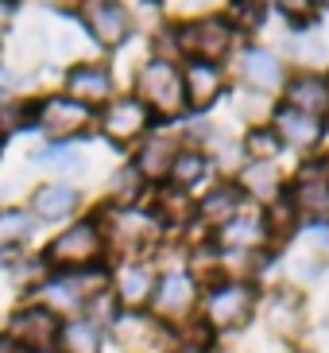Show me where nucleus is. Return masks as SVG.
<instances>
[{"instance_id": "1", "label": "nucleus", "mask_w": 329, "mask_h": 353, "mask_svg": "<svg viewBox=\"0 0 329 353\" xmlns=\"http://www.w3.org/2000/svg\"><path fill=\"white\" fill-rule=\"evenodd\" d=\"M93 214L101 221L105 245H109V264H116V260H151V252L167 237L147 206H109V202H101Z\"/></svg>"}, {"instance_id": "2", "label": "nucleus", "mask_w": 329, "mask_h": 353, "mask_svg": "<svg viewBox=\"0 0 329 353\" xmlns=\"http://www.w3.org/2000/svg\"><path fill=\"white\" fill-rule=\"evenodd\" d=\"M259 311V283L240 280V276H225L217 283L202 288V303H198V322L206 326L213 338L225 334H240Z\"/></svg>"}, {"instance_id": "3", "label": "nucleus", "mask_w": 329, "mask_h": 353, "mask_svg": "<svg viewBox=\"0 0 329 353\" xmlns=\"http://www.w3.org/2000/svg\"><path fill=\"white\" fill-rule=\"evenodd\" d=\"M39 260L47 264V272H85L109 264V245H105L97 214H82L59 233H51V241L39 249Z\"/></svg>"}, {"instance_id": "4", "label": "nucleus", "mask_w": 329, "mask_h": 353, "mask_svg": "<svg viewBox=\"0 0 329 353\" xmlns=\"http://www.w3.org/2000/svg\"><path fill=\"white\" fill-rule=\"evenodd\" d=\"M175 39L178 54L198 59V63H221L225 66L240 51V35L225 12H206V16H175Z\"/></svg>"}, {"instance_id": "5", "label": "nucleus", "mask_w": 329, "mask_h": 353, "mask_svg": "<svg viewBox=\"0 0 329 353\" xmlns=\"http://www.w3.org/2000/svg\"><path fill=\"white\" fill-rule=\"evenodd\" d=\"M132 94L144 101V109L155 117V125H171V121L186 117L182 63H171V59H155V54H147L144 63L136 66Z\"/></svg>"}, {"instance_id": "6", "label": "nucleus", "mask_w": 329, "mask_h": 353, "mask_svg": "<svg viewBox=\"0 0 329 353\" xmlns=\"http://www.w3.org/2000/svg\"><path fill=\"white\" fill-rule=\"evenodd\" d=\"M93 125H97V113L70 101L62 90L31 101V128L47 136V144H82V136H89Z\"/></svg>"}, {"instance_id": "7", "label": "nucleus", "mask_w": 329, "mask_h": 353, "mask_svg": "<svg viewBox=\"0 0 329 353\" xmlns=\"http://www.w3.org/2000/svg\"><path fill=\"white\" fill-rule=\"evenodd\" d=\"M198 303H202V283L190 268L182 264H171V268H159V280H155V291H151V303L147 311L155 314L159 322L167 326H190L198 319Z\"/></svg>"}, {"instance_id": "8", "label": "nucleus", "mask_w": 329, "mask_h": 353, "mask_svg": "<svg viewBox=\"0 0 329 353\" xmlns=\"http://www.w3.org/2000/svg\"><path fill=\"white\" fill-rule=\"evenodd\" d=\"M109 338L124 353H182V338L175 326L159 322L151 311H116L109 322Z\"/></svg>"}, {"instance_id": "9", "label": "nucleus", "mask_w": 329, "mask_h": 353, "mask_svg": "<svg viewBox=\"0 0 329 353\" xmlns=\"http://www.w3.org/2000/svg\"><path fill=\"white\" fill-rule=\"evenodd\" d=\"M151 128H159V125H155V117L144 109L140 97L136 94H116L105 109H97L93 132H101V140H109L113 148H128V152H132Z\"/></svg>"}, {"instance_id": "10", "label": "nucleus", "mask_w": 329, "mask_h": 353, "mask_svg": "<svg viewBox=\"0 0 329 353\" xmlns=\"http://www.w3.org/2000/svg\"><path fill=\"white\" fill-rule=\"evenodd\" d=\"M59 326H62V319L54 311H47L43 303L20 299L8 311L4 330L0 334H4L12 345H20L23 353H39V350H54V342H59Z\"/></svg>"}, {"instance_id": "11", "label": "nucleus", "mask_w": 329, "mask_h": 353, "mask_svg": "<svg viewBox=\"0 0 329 353\" xmlns=\"http://www.w3.org/2000/svg\"><path fill=\"white\" fill-rule=\"evenodd\" d=\"M283 194L299 210L302 225H329V163L326 159H306L295 175H287Z\"/></svg>"}, {"instance_id": "12", "label": "nucleus", "mask_w": 329, "mask_h": 353, "mask_svg": "<svg viewBox=\"0 0 329 353\" xmlns=\"http://www.w3.org/2000/svg\"><path fill=\"white\" fill-rule=\"evenodd\" d=\"M78 20H82L85 35L109 54L120 51L124 43L132 39V32H136L132 4H120V0H89V4L78 8Z\"/></svg>"}, {"instance_id": "13", "label": "nucleus", "mask_w": 329, "mask_h": 353, "mask_svg": "<svg viewBox=\"0 0 329 353\" xmlns=\"http://www.w3.org/2000/svg\"><path fill=\"white\" fill-rule=\"evenodd\" d=\"M62 94L70 97V101L85 105V109H105V105L113 101L120 90H116V74L109 63H97V59H78L62 70Z\"/></svg>"}, {"instance_id": "14", "label": "nucleus", "mask_w": 329, "mask_h": 353, "mask_svg": "<svg viewBox=\"0 0 329 353\" xmlns=\"http://www.w3.org/2000/svg\"><path fill=\"white\" fill-rule=\"evenodd\" d=\"M259 319L268 326V334L275 342L290 345L306 334V295L299 288H271L264 299H259Z\"/></svg>"}, {"instance_id": "15", "label": "nucleus", "mask_w": 329, "mask_h": 353, "mask_svg": "<svg viewBox=\"0 0 329 353\" xmlns=\"http://www.w3.org/2000/svg\"><path fill=\"white\" fill-rule=\"evenodd\" d=\"M209 245H213L221 256H259V252H275L268 245V229H264V218H259L256 206H244L233 221H225L221 229H213L209 233Z\"/></svg>"}, {"instance_id": "16", "label": "nucleus", "mask_w": 329, "mask_h": 353, "mask_svg": "<svg viewBox=\"0 0 329 353\" xmlns=\"http://www.w3.org/2000/svg\"><path fill=\"white\" fill-rule=\"evenodd\" d=\"M229 94V70L221 63H182V101L190 117H209Z\"/></svg>"}, {"instance_id": "17", "label": "nucleus", "mask_w": 329, "mask_h": 353, "mask_svg": "<svg viewBox=\"0 0 329 353\" xmlns=\"http://www.w3.org/2000/svg\"><path fill=\"white\" fill-rule=\"evenodd\" d=\"M155 280H159V264H151V260H116V264H109V295L120 311H147Z\"/></svg>"}, {"instance_id": "18", "label": "nucleus", "mask_w": 329, "mask_h": 353, "mask_svg": "<svg viewBox=\"0 0 329 353\" xmlns=\"http://www.w3.org/2000/svg\"><path fill=\"white\" fill-rule=\"evenodd\" d=\"M182 144H186L182 132L159 125V128H151V132L132 148V159H128V163L144 175L147 187H159V183H167V175H171L178 152H182Z\"/></svg>"}, {"instance_id": "19", "label": "nucleus", "mask_w": 329, "mask_h": 353, "mask_svg": "<svg viewBox=\"0 0 329 353\" xmlns=\"http://www.w3.org/2000/svg\"><path fill=\"white\" fill-rule=\"evenodd\" d=\"M287 59L271 47H256V43H248L237 51V78L244 90H256V94H268V97H279L283 82H287Z\"/></svg>"}, {"instance_id": "20", "label": "nucleus", "mask_w": 329, "mask_h": 353, "mask_svg": "<svg viewBox=\"0 0 329 353\" xmlns=\"http://www.w3.org/2000/svg\"><path fill=\"white\" fill-rule=\"evenodd\" d=\"M28 214L39 225H70L74 218H82V190L62 179L35 183L28 194Z\"/></svg>"}, {"instance_id": "21", "label": "nucleus", "mask_w": 329, "mask_h": 353, "mask_svg": "<svg viewBox=\"0 0 329 353\" xmlns=\"http://www.w3.org/2000/svg\"><path fill=\"white\" fill-rule=\"evenodd\" d=\"M244 194H240V187L233 183V179H213L202 194H198V206H194V225L206 229V237L213 233V229H221L225 221H233L244 210Z\"/></svg>"}, {"instance_id": "22", "label": "nucleus", "mask_w": 329, "mask_h": 353, "mask_svg": "<svg viewBox=\"0 0 329 353\" xmlns=\"http://www.w3.org/2000/svg\"><path fill=\"white\" fill-rule=\"evenodd\" d=\"M268 125L275 128V136L283 140L287 152H302V156L318 152L321 140H326V121H321V117H306V113L287 109V105H279V101H275V109H271Z\"/></svg>"}, {"instance_id": "23", "label": "nucleus", "mask_w": 329, "mask_h": 353, "mask_svg": "<svg viewBox=\"0 0 329 353\" xmlns=\"http://www.w3.org/2000/svg\"><path fill=\"white\" fill-rule=\"evenodd\" d=\"M279 105L326 121V113H329V85H326V78H321V70H290L287 82H283V90H279Z\"/></svg>"}, {"instance_id": "24", "label": "nucleus", "mask_w": 329, "mask_h": 353, "mask_svg": "<svg viewBox=\"0 0 329 353\" xmlns=\"http://www.w3.org/2000/svg\"><path fill=\"white\" fill-rule=\"evenodd\" d=\"M144 206L155 214V221L163 225V233H182V229L194 225L198 198L186 194V190H178V187H171V183H159V187L147 190Z\"/></svg>"}, {"instance_id": "25", "label": "nucleus", "mask_w": 329, "mask_h": 353, "mask_svg": "<svg viewBox=\"0 0 329 353\" xmlns=\"http://www.w3.org/2000/svg\"><path fill=\"white\" fill-rule=\"evenodd\" d=\"M213 175H217V171H213V159H209L202 148L182 144V152H178V159H175V167H171L167 183L198 198V194H202V187H209V183H213Z\"/></svg>"}, {"instance_id": "26", "label": "nucleus", "mask_w": 329, "mask_h": 353, "mask_svg": "<svg viewBox=\"0 0 329 353\" xmlns=\"http://www.w3.org/2000/svg\"><path fill=\"white\" fill-rule=\"evenodd\" d=\"M105 342H109V334H105L101 322H93L89 314H74V319H62L54 350L59 353H105Z\"/></svg>"}, {"instance_id": "27", "label": "nucleus", "mask_w": 329, "mask_h": 353, "mask_svg": "<svg viewBox=\"0 0 329 353\" xmlns=\"http://www.w3.org/2000/svg\"><path fill=\"white\" fill-rule=\"evenodd\" d=\"M259 218H264V229H268V245L271 249H283V245H290V241L302 233V218L299 210L290 206L287 194H279L275 202H268V206L259 210Z\"/></svg>"}, {"instance_id": "28", "label": "nucleus", "mask_w": 329, "mask_h": 353, "mask_svg": "<svg viewBox=\"0 0 329 353\" xmlns=\"http://www.w3.org/2000/svg\"><path fill=\"white\" fill-rule=\"evenodd\" d=\"M31 163L47 167L54 179H62V183H70V179H78L82 171H89V156H85L82 144H47L43 152H35L31 156Z\"/></svg>"}, {"instance_id": "29", "label": "nucleus", "mask_w": 329, "mask_h": 353, "mask_svg": "<svg viewBox=\"0 0 329 353\" xmlns=\"http://www.w3.org/2000/svg\"><path fill=\"white\" fill-rule=\"evenodd\" d=\"M237 144H240V159L244 163H264V167H275L283 159V152H287L271 125H248Z\"/></svg>"}, {"instance_id": "30", "label": "nucleus", "mask_w": 329, "mask_h": 353, "mask_svg": "<svg viewBox=\"0 0 329 353\" xmlns=\"http://www.w3.org/2000/svg\"><path fill=\"white\" fill-rule=\"evenodd\" d=\"M35 229L39 221L28 214V206H0V252L16 256L20 249H28Z\"/></svg>"}, {"instance_id": "31", "label": "nucleus", "mask_w": 329, "mask_h": 353, "mask_svg": "<svg viewBox=\"0 0 329 353\" xmlns=\"http://www.w3.org/2000/svg\"><path fill=\"white\" fill-rule=\"evenodd\" d=\"M147 190H151V187L144 183V175H140L132 163H120L113 175H109L105 202H109V206H144Z\"/></svg>"}, {"instance_id": "32", "label": "nucleus", "mask_w": 329, "mask_h": 353, "mask_svg": "<svg viewBox=\"0 0 329 353\" xmlns=\"http://www.w3.org/2000/svg\"><path fill=\"white\" fill-rule=\"evenodd\" d=\"M23 128H31V101H0V140H12Z\"/></svg>"}, {"instance_id": "33", "label": "nucleus", "mask_w": 329, "mask_h": 353, "mask_svg": "<svg viewBox=\"0 0 329 353\" xmlns=\"http://www.w3.org/2000/svg\"><path fill=\"white\" fill-rule=\"evenodd\" d=\"M268 4H233V8H225V16L233 20V28H237V35L244 39L248 32H259L264 23H268Z\"/></svg>"}, {"instance_id": "34", "label": "nucleus", "mask_w": 329, "mask_h": 353, "mask_svg": "<svg viewBox=\"0 0 329 353\" xmlns=\"http://www.w3.org/2000/svg\"><path fill=\"white\" fill-rule=\"evenodd\" d=\"M321 272H326V260L321 256H314V252H302L295 264H290V280L299 283V291L306 288V283H314V280H321ZM290 283V288H295Z\"/></svg>"}, {"instance_id": "35", "label": "nucleus", "mask_w": 329, "mask_h": 353, "mask_svg": "<svg viewBox=\"0 0 329 353\" xmlns=\"http://www.w3.org/2000/svg\"><path fill=\"white\" fill-rule=\"evenodd\" d=\"M0 353H23V350H20V345H12L8 338H4V334H0Z\"/></svg>"}, {"instance_id": "36", "label": "nucleus", "mask_w": 329, "mask_h": 353, "mask_svg": "<svg viewBox=\"0 0 329 353\" xmlns=\"http://www.w3.org/2000/svg\"><path fill=\"white\" fill-rule=\"evenodd\" d=\"M206 353H233V350H225V345H209Z\"/></svg>"}, {"instance_id": "37", "label": "nucleus", "mask_w": 329, "mask_h": 353, "mask_svg": "<svg viewBox=\"0 0 329 353\" xmlns=\"http://www.w3.org/2000/svg\"><path fill=\"white\" fill-rule=\"evenodd\" d=\"M321 78H326V85H329V66H326V70H321Z\"/></svg>"}, {"instance_id": "38", "label": "nucleus", "mask_w": 329, "mask_h": 353, "mask_svg": "<svg viewBox=\"0 0 329 353\" xmlns=\"http://www.w3.org/2000/svg\"><path fill=\"white\" fill-rule=\"evenodd\" d=\"M0 54H4V35H0Z\"/></svg>"}, {"instance_id": "39", "label": "nucleus", "mask_w": 329, "mask_h": 353, "mask_svg": "<svg viewBox=\"0 0 329 353\" xmlns=\"http://www.w3.org/2000/svg\"><path fill=\"white\" fill-rule=\"evenodd\" d=\"M326 132H329V113H326Z\"/></svg>"}, {"instance_id": "40", "label": "nucleus", "mask_w": 329, "mask_h": 353, "mask_svg": "<svg viewBox=\"0 0 329 353\" xmlns=\"http://www.w3.org/2000/svg\"><path fill=\"white\" fill-rule=\"evenodd\" d=\"M326 330H329V311H326Z\"/></svg>"}, {"instance_id": "41", "label": "nucleus", "mask_w": 329, "mask_h": 353, "mask_svg": "<svg viewBox=\"0 0 329 353\" xmlns=\"http://www.w3.org/2000/svg\"><path fill=\"white\" fill-rule=\"evenodd\" d=\"M326 163H329V156H326Z\"/></svg>"}, {"instance_id": "42", "label": "nucleus", "mask_w": 329, "mask_h": 353, "mask_svg": "<svg viewBox=\"0 0 329 353\" xmlns=\"http://www.w3.org/2000/svg\"><path fill=\"white\" fill-rule=\"evenodd\" d=\"M0 144H4V140H0Z\"/></svg>"}]
</instances>
